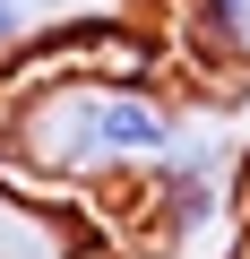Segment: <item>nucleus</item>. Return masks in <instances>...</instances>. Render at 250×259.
<instances>
[{"instance_id": "7ed1b4c3", "label": "nucleus", "mask_w": 250, "mask_h": 259, "mask_svg": "<svg viewBox=\"0 0 250 259\" xmlns=\"http://www.w3.org/2000/svg\"><path fill=\"white\" fill-rule=\"evenodd\" d=\"M35 52V18H26V0H0V69H18Z\"/></svg>"}, {"instance_id": "f257e3e1", "label": "nucleus", "mask_w": 250, "mask_h": 259, "mask_svg": "<svg viewBox=\"0 0 250 259\" xmlns=\"http://www.w3.org/2000/svg\"><path fill=\"white\" fill-rule=\"evenodd\" d=\"M190 104L156 69H104L69 52H26L0 69V190L26 199H121L190 139Z\"/></svg>"}, {"instance_id": "20e7f679", "label": "nucleus", "mask_w": 250, "mask_h": 259, "mask_svg": "<svg viewBox=\"0 0 250 259\" xmlns=\"http://www.w3.org/2000/svg\"><path fill=\"white\" fill-rule=\"evenodd\" d=\"M233 259H250V233H241V242H233Z\"/></svg>"}, {"instance_id": "f03ea898", "label": "nucleus", "mask_w": 250, "mask_h": 259, "mask_svg": "<svg viewBox=\"0 0 250 259\" xmlns=\"http://www.w3.org/2000/svg\"><path fill=\"white\" fill-rule=\"evenodd\" d=\"M35 44L61 35H104V26H156V0H26Z\"/></svg>"}]
</instances>
